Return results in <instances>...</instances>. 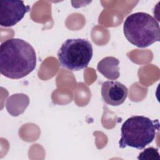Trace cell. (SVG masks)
Segmentation results:
<instances>
[{
  "label": "cell",
  "mask_w": 160,
  "mask_h": 160,
  "mask_svg": "<svg viewBox=\"0 0 160 160\" xmlns=\"http://www.w3.org/2000/svg\"><path fill=\"white\" fill-rule=\"evenodd\" d=\"M29 104V99L27 95L24 94H12L7 99L6 107L8 112L17 116L22 114Z\"/></svg>",
  "instance_id": "8"
},
{
  "label": "cell",
  "mask_w": 160,
  "mask_h": 160,
  "mask_svg": "<svg viewBox=\"0 0 160 160\" xmlns=\"http://www.w3.org/2000/svg\"><path fill=\"white\" fill-rule=\"evenodd\" d=\"M31 8L22 1L6 0L0 2V25L11 27L16 24L29 12Z\"/></svg>",
  "instance_id": "5"
},
{
  "label": "cell",
  "mask_w": 160,
  "mask_h": 160,
  "mask_svg": "<svg viewBox=\"0 0 160 160\" xmlns=\"http://www.w3.org/2000/svg\"><path fill=\"white\" fill-rule=\"evenodd\" d=\"M36 65V54L32 46L19 38H11L0 46V71L13 79L22 78Z\"/></svg>",
  "instance_id": "1"
},
{
  "label": "cell",
  "mask_w": 160,
  "mask_h": 160,
  "mask_svg": "<svg viewBox=\"0 0 160 160\" xmlns=\"http://www.w3.org/2000/svg\"><path fill=\"white\" fill-rule=\"evenodd\" d=\"M119 64L118 59L112 56H108L104 58L98 62L97 69L107 79L115 80L120 75Z\"/></svg>",
  "instance_id": "7"
},
{
  "label": "cell",
  "mask_w": 160,
  "mask_h": 160,
  "mask_svg": "<svg viewBox=\"0 0 160 160\" xmlns=\"http://www.w3.org/2000/svg\"><path fill=\"white\" fill-rule=\"evenodd\" d=\"M128 93V88L119 81H107L102 84L101 96L104 101L109 105H121L126 100Z\"/></svg>",
  "instance_id": "6"
},
{
  "label": "cell",
  "mask_w": 160,
  "mask_h": 160,
  "mask_svg": "<svg viewBox=\"0 0 160 160\" xmlns=\"http://www.w3.org/2000/svg\"><path fill=\"white\" fill-rule=\"evenodd\" d=\"M159 129L158 119L151 120L143 116H131L121 126L119 146L120 148L128 146L142 149L152 142Z\"/></svg>",
  "instance_id": "2"
},
{
  "label": "cell",
  "mask_w": 160,
  "mask_h": 160,
  "mask_svg": "<svg viewBox=\"0 0 160 160\" xmlns=\"http://www.w3.org/2000/svg\"><path fill=\"white\" fill-rule=\"evenodd\" d=\"M92 46L85 39H68L59 49V65L70 71H79L88 67L92 57Z\"/></svg>",
  "instance_id": "4"
},
{
  "label": "cell",
  "mask_w": 160,
  "mask_h": 160,
  "mask_svg": "<svg viewBox=\"0 0 160 160\" xmlns=\"http://www.w3.org/2000/svg\"><path fill=\"white\" fill-rule=\"evenodd\" d=\"M123 32L130 43L141 48L160 41L158 22L154 17L143 12L128 16L124 22Z\"/></svg>",
  "instance_id": "3"
},
{
  "label": "cell",
  "mask_w": 160,
  "mask_h": 160,
  "mask_svg": "<svg viewBox=\"0 0 160 160\" xmlns=\"http://www.w3.org/2000/svg\"><path fill=\"white\" fill-rule=\"evenodd\" d=\"M138 159L139 160H159L158 149L152 147L148 148L139 154Z\"/></svg>",
  "instance_id": "9"
}]
</instances>
